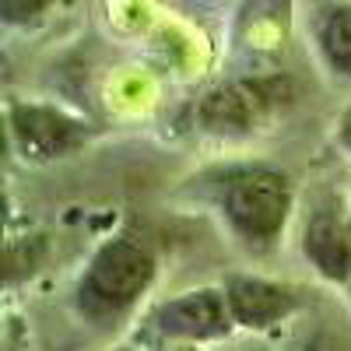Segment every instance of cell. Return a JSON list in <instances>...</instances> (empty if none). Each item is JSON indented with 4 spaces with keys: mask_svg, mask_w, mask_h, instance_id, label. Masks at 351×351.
I'll list each match as a JSON object with an SVG mask.
<instances>
[{
    "mask_svg": "<svg viewBox=\"0 0 351 351\" xmlns=\"http://www.w3.org/2000/svg\"><path fill=\"white\" fill-rule=\"evenodd\" d=\"M155 281V256L130 236L106 239L77 281V309L106 324L127 313Z\"/></svg>",
    "mask_w": 351,
    "mask_h": 351,
    "instance_id": "obj_1",
    "label": "cell"
},
{
    "mask_svg": "<svg viewBox=\"0 0 351 351\" xmlns=\"http://www.w3.org/2000/svg\"><path fill=\"white\" fill-rule=\"evenodd\" d=\"M221 211L246 243L271 246L291 215L288 176L267 165L228 172L221 183Z\"/></svg>",
    "mask_w": 351,
    "mask_h": 351,
    "instance_id": "obj_2",
    "label": "cell"
},
{
    "mask_svg": "<svg viewBox=\"0 0 351 351\" xmlns=\"http://www.w3.org/2000/svg\"><path fill=\"white\" fill-rule=\"evenodd\" d=\"M8 130L14 148L32 162H53L74 155L88 141V127L64 109L39 106V102H11L8 106Z\"/></svg>",
    "mask_w": 351,
    "mask_h": 351,
    "instance_id": "obj_3",
    "label": "cell"
},
{
    "mask_svg": "<svg viewBox=\"0 0 351 351\" xmlns=\"http://www.w3.org/2000/svg\"><path fill=\"white\" fill-rule=\"evenodd\" d=\"M155 327L172 341H218L236 327L225 288H193L155 309Z\"/></svg>",
    "mask_w": 351,
    "mask_h": 351,
    "instance_id": "obj_4",
    "label": "cell"
},
{
    "mask_svg": "<svg viewBox=\"0 0 351 351\" xmlns=\"http://www.w3.org/2000/svg\"><path fill=\"white\" fill-rule=\"evenodd\" d=\"M225 295H228L232 316H236V327H246V330H267L281 324L299 302L291 288L263 281V278H246V274L228 278Z\"/></svg>",
    "mask_w": 351,
    "mask_h": 351,
    "instance_id": "obj_5",
    "label": "cell"
},
{
    "mask_svg": "<svg viewBox=\"0 0 351 351\" xmlns=\"http://www.w3.org/2000/svg\"><path fill=\"white\" fill-rule=\"evenodd\" d=\"M313 39L324 64L351 81V4L348 0H327L313 14Z\"/></svg>",
    "mask_w": 351,
    "mask_h": 351,
    "instance_id": "obj_6",
    "label": "cell"
},
{
    "mask_svg": "<svg viewBox=\"0 0 351 351\" xmlns=\"http://www.w3.org/2000/svg\"><path fill=\"white\" fill-rule=\"evenodd\" d=\"M306 256L313 260V267L330 278V281H344L351 278V243L344 236V228L337 225V218L330 215H316L306 228L302 239Z\"/></svg>",
    "mask_w": 351,
    "mask_h": 351,
    "instance_id": "obj_7",
    "label": "cell"
},
{
    "mask_svg": "<svg viewBox=\"0 0 351 351\" xmlns=\"http://www.w3.org/2000/svg\"><path fill=\"white\" fill-rule=\"evenodd\" d=\"M256 106L260 99H253L250 88H239V84H225L218 92H211L200 106V120L208 130H218V134H232V130H246L253 120H256Z\"/></svg>",
    "mask_w": 351,
    "mask_h": 351,
    "instance_id": "obj_8",
    "label": "cell"
},
{
    "mask_svg": "<svg viewBox=\"0 0 351 351\" xmlns=\"http://www.w3.org/2000/svg\"><path fill=\"white\" fill-rule=\"evenodd\" d=\"M49 4L53 0H0V14H4V25H28L46 14Z\"/></svg>",
    "mask_w": 351,
    "mask_h": 351,
    "instance_id": "obj_9",
    "label": "cell"
},
{
    "mask_svg": "<svg viewBox=\"0 0 351 351\" xmlns=\"http://www.w3.org/2000/svg\"><path fill=\"white\" fill-rule=\"evenodd\" d=\"M116 351H130V348H116Z\"/></svg>",
    "mask_w": 351,
    "mask_h": 351,
    "instance_id": "obj_10",
    "label": "cell"
}]
</instances>
